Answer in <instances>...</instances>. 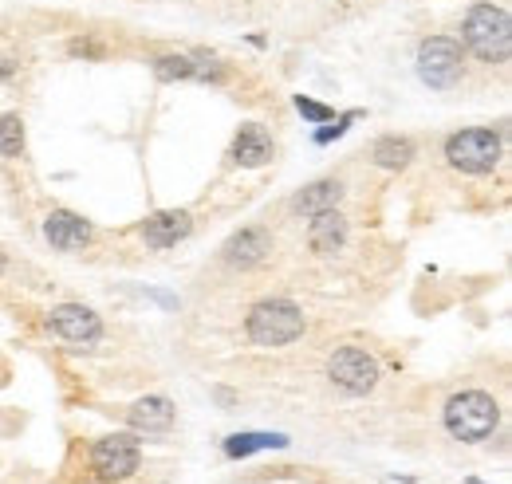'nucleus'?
I'll return each mask as SVG.
<instances>
[{
	"mask_svg": "<svg viewBox=\"0 0 512 484\" xmlns=\"http://www.w3.org/2000/svg\"><path fill=\"white\" fill-rule=\"evenodd\" d=\"M473 60L501 67L509 63L512 52V20L509 12L493 0H477L469 4V12L461 16V40H457Z\"/></svg>",
	"mask_w": 512,
	"mask_h": 484,
	"instance_id": "1",
	"label": "nucleus"
},
{
	"mask_svg": "<svg viewBox=\"0 0 512 484\" xmlns=\"http://www.w3.org/2000/svg\"><path fill=\"white\" fill-rule=\"evenodd\" d=\"M446 154V166L457 174H469V178H485L501 166L505 158V130H493V126H465V130H453L442 146Z\"/></svg>",
	"mask_w": 512,
	"mask_h": 484,
	"instance_id": "2",
	"label": "nucleus"
},
{
	"mask_svg": "<svg viewBox=\"0 0 512 484\" xmlns=\"http://www.w3.org/2000/svg\"><path fill=\"white\" fill-rule=\"evenodd\" d=\"M304 307L292 300H260L245 315V339L253 347H288L304 335Z\"/></svg>",
	"mask_w": 512,
	"mask_h": 484,
	"instance_id": "3",
	"label": "nucleus"
},
{
	"mask_svg": "<svg viewBox=\"0 0 512 484\" xmlns=\"http://www.w3.org/2000/svg\"><path fill=\"white\" fill-rule=\"evenodd\" d=\"M442 422H446V433L453 441H469V445H473V441H485V437L497 433V425H501V406H497V398L485 394V390H461V394H453L446 402Z\"/></svg>",
	"mask_w": 512,
	"mask_h": 484,
	"instance_id": "4",
	"label": "nucleus"
},
{
	"mask_svg": "<svg viewBox=\"0 0 512 484\" xmlns=\"http://www.w3.org/2000/svg\"><path fill=\"white\" fill-rule=\"evenodd\" d=\"M414 71L430 91H453L465 79V48L457 44V36H426L418 44Z\"/></svg>",
	"mask_w": 512,
	"mask_h": 484,
	"instance_id": "5",
	"label": "nucleus"
},
{
	"mask_svg": "<svg viewBox=\"0 0 512 484\" xmlns=\"http://www.w3.org/2000/svg\"><path fill=\"white\" fill-rule=\"evenodd\" d=\"M327 378L347 398H367L379 386L383 366H379V359L371 351H363V347H335L331 359H327Z\"/></svg>",
	"mask_w": 512,
	"mask_h": 484,
	"instance_id": "6",
	"label": "nucleus"
},
{
	"mask_svg": "<svg viewBox=\"0 0 512 484\" xmlns=\"http://www.w3.org/2000/svg\"><path fill=\"white\" fill-rule=\"evenodd\" d=\"M138 465H142L138 433H111V437L95 441V449H91L95 481H127L130 473H138Z\"/></svg>",
	"mask_w": 512,
	"mask_h": 484,
	"instance_id": "7",
	"label": "nucleus"
},
{
	"mask_svg": "<svg viewBox=\"0 0 512 484\" xmlns=\"http://www.w3.org/2000/svg\"><path fill=\"white\" fill-rule=\"evenodd\" d=\"M44 327H48V335H56L60 343H71L79 351H91L103 339V319L91 307H83V303H60V307H52L44 315Z\"/></svg>",
	"mask_w": 512,
	"mask_h": 484,
	"instance_id": "8",
	"label": "nucleus"
},
{
	"mask_svg": "<svg viewBox=\"0 0 512 484\" xmlns=\"http://www.w3.org/2000/svg\"><path fill=\"white\" fill-rule=\"evenodd\" d=\"M268 252H272V233L264 225H245L221 244V260L233 272H253L268 260Z\"/></svg>",
	"mask_w": 512,
	"mask_h": 484,
	"instance_id": "9",
	"label": "nucleus"
},
{
	"mask_svg": "<svg viewBox=\"0 0 512 484\" xmlns=\"http://www.w3.org/2000/svg\"><path fill=\"white\" fill-rule=\"evenodd\" d=\"M193 233V217L186 209H158L150 213L142 225H138V237L146 248L154 252H166V248H178Z\"/></svg>",
	"mask_w": 512,
	"mask_h": 484,
	"instance_id": "10",
	"label": "nucleus"
},
{
	"mask_svg": "<svg viewBox=\"0 0 512 484\" xmlns=\"http://www.w3.org/2000/svg\"><path fill=\"white\" fill-rule=\"evenodd\" d=\"M44 241L52 244L56 252H79L95 241V225L71 209H52L44 221Z\"/></svg>",
	"mask_w": 512,
	"mask_h": 484,
	"instance_id": "11",
	"label": "nucleus"
},
{
	"mask_svg": "<svg viewBox=\"0 0 512 484\" xmlns=\"http://www.w3.org/2000/svg\"><path fill=\"white\" fill-rule=\"evenodd\" d=\"M174 418H178V410H174V402L162 398V394L138 398L127 410L130 433H138V437H162V433H170V429H174Z\"/></svg>",
	"mask_w": 512,
	"mask_h": 484,
	"instance_id": "12",
	"label": "nucleus"
},
{
	"mask_svg": "<svg viewBox=\"0 0 512 484\" xmlns=\"http://www.w3.org/2000/svg\"><path fill=\"white\" fill-rule=\"evenodd\" d=\"M229 158H233L237 166H245V170H260V166H268V162L276 158V142H272V134H268L260 122H245V126H237V134H233Z\"/></svg>",
	"mask_w": 512,
	"mask_h": 484,
	"instance_id": "13",
	"label": "nucleus"
},
{
	"mask_svg": "<svg viewBox=\"0 0 512 484\" xmlns=\"http://www.w3.org/2000/svg\"><path fill=\"white\" fill-rule=\"evenodd\" d=\"M347 237H351V225H347V217L339 209L308 217V248L316 256H339L347 248Z\"/></svg>",
	"mask_w": 512,
	"mask_h": 484,
	"instance_id": "14",
	"label": "nucleus"
},
{
	"mask_svg": "<svg viewBox=\"0 0 512 484\" xmlns=\"http://www.w3.org/2000/svg\"><path fill=\"white\" fill-rule=\"evenodd\" d=\"M343 201V182L339 178H320V182L304 185L296 197H292V213L296 217H316V213H327V209H339Z\"/></svg>",
	"mask_w": 512,
	"mask_h": 484,
	"instance_id": "15",
	"label": "nucleus"
},
{
	"mask_svg": "<svg viewBox=\"0 0 512 484\" xmlns=\"http://www.w3.org/2000/svg\"><path fill=\"white\" fill-rule=\"evenodd\" d=\"M414 154H418V146H414V138H406V134H379V138L371 142V162H375L379 170H390V174L406 170V166L414 162Z\"/></svg>",
	"mask_w": 512,
	"mask_h": 484,
	"instance_id": "16",
	"label": "nucleus"
},
{
	"mask_svg": "<svg viewBox=\"0 0 512 484\" xmlns=\"http://www.w3.org/2000/svg\"><path fill=\"white\" fill-rule=\"evenodd\" d=\"M284 433H233L225 437V457H253L260 449H284Z\"/></svg>",
	"mask_w": 512,
	"mask_h": 484,
	"instance_id": "17",
	"label": "nucleus"
},
{
	"mask_svg": "<svg viewBox=\"0 0 512 484\" xmlns=\"http://www.w3.org/2000/svg\"><path fill=\"white\" fill-rule=\"evenodd\" d=\"M150 71L158 83H193V60L190 52H166V56H154Z\"/></svg>",
	"mask_w": 512,
	"mask_h": 484,
	"instance_id": "18",
	"label": "nucleus"
},
{
	"mask_svg": "<svg viewBox=\"0 0 512 484\" xmlns=\"http://www.w3.org/2000/svg\"><path fill=\"white\" fill-rule=\"evenodd\" d=\"M190 60H193V83H209V87H221V83L229 79V67L217 60L213 52H205V48H193Z\"/></svg>",
	"mask_w": 512,
	"mask_h": 484,
	"instance_id": "19",
	"label": "nucleus"
},
{
	"mask_svg": "<svg viewBox=\"0 0 512 484\" xmlns=\"http://www.w3.org/2000/svg\"><path fill=\"white\" fill-rule=\"evenodd\" d=\"M20 154H24V119L0 115V158H20Z\"/></svg>",
	"mask_w": 512,
	"mask_h": 484,
	"instance_id": "20",
	"label": "nucleus"
},
{
	"mask_svg": "<svg viewBox=\"0 0 512 484\" xmlns=\"http://www.w3.org/2000/svg\"><path fill=\"white\" fill-rule=\"evenodd\" d=\"M359 119V111H347V115H339V119H331V126L323 122L320 130H316V146H331L335 138H343L347 130H351V122Z\"/></svg>",
	"mask_w": 512,
	"mask_h": 484,
	"instance_id": "21",
	"label": "nucleus"
},
{
	"mask_svg": "<svg viewBox=\"0 0 512 484\" xmlns=\"http://www.w3.org/2000/svg\"><path fill=\"white\" fill-rule=\"evenodd\" d=\"M292 103H296V111H300L304 119L312 122V126H323V122L335 119V107H323V103H316V99H308V95H296Z\"/></svg>",
	"mask_w": 512,
	"mask_h": 484,
	"instance_id": "22",
	"label": "nucleus"
},
{
	"mask_svg": "<svg viewBox=\"0 0 512 484\" xmlns=\"http://www.w3.org/2000/svg\"><path fill=\"white\" fill-rule=\"evenodd\" d=\"M71 56H103V48H99V44H83V40H75V44H71Z\"/></svg>",
	"mask_w": 512,
	"mask_h": 484,
	"instance_id": "23",
	"label": "nucleus"
},
{
	"mask_svg": "<svg viewBox=\"0 0 512 484\" xmlns=\"http://www.w3.org/2000/svg\"><path fill=\"white\" fill-rule=\"evenodd\" d=\"M213 398H217L225 410H233V406H237V394H233V390H225V386H217V390H213Z\"/></svg>",
	"mask_w": 512,
	"mask_h": 484,
	"instance_id": "24",
	"label": "nucleus"
},
{
	"mask_svg": "<svg viewBox=\"0 0 512 484\" xmlns=\"http://www.w3.org/2000/svg\"><path fill=\"white\" fill-rule=\"evenodd\" d=\"M0 272H4V252H0Z\"/></svg>",
	"mask_w": 512,
	"mask_h": 484,
	"instance_id": "25",
	"label": "nucleus"
}]
</instances>
